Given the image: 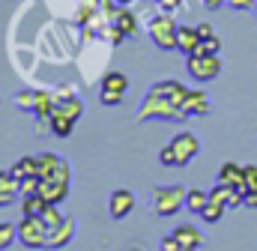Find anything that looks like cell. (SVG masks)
I'll return each instance as SVG.
<instances>
[{"mask_svg": "<svg viewBox=\"0 0 257 251\" xmlns=\"http://www.w3.org/2000/svg\"><path fill=\"white\" fill-rule=\"evenodd\" d=\"M138 120L141 123H150V120H186V111L180 105H174L168 96H162L159 90H147L144 99H141V108H138Z\"/></svg>", "mask_w": 257, "mask_h": 251, "instance_id": "cell-1", "label": "cell"}, {"mask_svg": "<svg viewBox=\"0 0 257 251\" xmlns=\"http://www.w3.org/2000/svg\"><path fill=\"white\" fill-rule=\"evenodd\" d=\"M186 194H189V188L183 186H156L153 194H150V206H153L156 215L168 218V215H177L186 206Z\"/></svg>", "mask_w": 257, "mask_h": 251, "instance_id": "cell-2", "label": "cell"}, {"mask_svg": "<svg viewBox=\"0 0 257 251\" xmlns=\"http://www.w3.org/2000/svg\"><path fill=\"white\" fill-rule=\"evenodd\" d=\"M177 30H180V24H177V18L171 12L153 15L150 24H147V33H150V39H153V45L159 51H174L177 48Z\"/></svg>", "mask_w": 257, "mask_h": 251, "instance_id": "cell-3", "label": "cell"}, {"mask_svg": "<svg viewBox=\"0 0 257 251\" xmlns=\"http://www.w3.org/2000/svg\"><path fill=\"white\" fill-rule=\"evenodd\" d=\"M126 93H128V75L117 72V69L102 75V84H99V102L102 105L114 108V105H120L126 99Z\"/></svg>", "mask_w": 257, "mask_h": 251, "instance_id": "cell-4", "label": "cell"}, {"mask_svg": "<svg viewBox=\"0 0 257 251\" xmlns=\"http://www.w3.org/2000/svg\"><path fill=\"white\" fill-rule=\"evenodd\" d=\"M18 242L27 245V248H45L48 245V224L42 218L21 215V221H18Z\"/></svg>", "mask_w": 257, "mask_h": 251, "instance_id": "cell-5", "label": "cell"}, {"mask_svg": "<svg viewBox=\"0 0 257 251\" xmlns=\"http://www.w3.org/2000/svg\"><path fill=\"white\" fill-rule=\"evenodd\" d=\"M186 69L194 81H212L221 75L224 63L218 54H192V57H186Z\"/></svg>", "mask_w": 257, "mask_h": 251, "instance_id": "cell-6", "label": "cell"}, {"mask_svg": "<svg viewBox=\"0 0 257 251\" xmlns=\"http://www.w3.org/2000/svg\"><path fill=\"white\" fill-rule=\"evenodd\" d=\"M36 159H39V171H36L39 180H63V183L72 180V174H69V162L60 159L57 153H39Z\"/></svg>", "mask_w": 257, "mask_h": 251, "instance_id": "cell-7", "label": "cell"}, {"mask_svg": "<svg viewBox=\"0 0 257 251\" xmlns=\"http://www.w3.org/2000/svg\"><path fill=\"white\" fill-rule=\"evenodd\" d=\"M171 150H174V156H177V168H186L194 156L200 153V138H197L194 132H177V135L171 138Z\"/></svg>", "mask_w": 257, "mask_h": 251, "instance_id": "cell-8", "label": "cell"}, {"mask_svg": "<svg viewBox=\"0 0 257 251\" xmlns=\"http://www.w3.org/2000/svg\"><path fill=\"white\" fill-rule=\"evenodd\" d=\"M132 209H135V191L132 188H114L111 197H108V215L114 221H120V218H126Z\"/></svg>", "mask_w": 257, "mask_h": 251, "instance_id": "cell-9", "label": "cell"}, {"mask_svg": "<svg viewBox=\"0 0 257 251\" xmlns=\"http://www.w3.org/2000/svg\"><path fill=\"white\" fill-rule=\"evenodd\" d=\"M75 230H78V227H75V218L66 215L57 227L48 230V245H45V248H66V245L75 239Z\"/></svg>", "mask_w": 257, "mask_h": 251, "instance_id": "cell-10", "label": "cell"}, {"mask_svg": "<svg viewBox=\"0 0 257 251\" xmlns=\"http://www.w3.org/2000/svg\"><path fill=\"white\" fill-rule=\"evenodd\" d=\"M215 183H224V186L233 188H245V165H236V162H224L218 168V180ZM248 191V188H245Z\"/></svg>", "mask_w": 257, "mask_h": 251, "instance_id": "cell-11", "label": "cell"}, {"mask_svg": "<svg viewBox=\"0 0 257 251\" xmlns=\"http://www.w3.org/2000/svg\"><path fill=\"white\" fill-rule=\"evenodd\" d=\"M153 90H159L162 96H168L174 105H180L183 108V102H186V96H189V87L183 84V81H174V78H165V81H156L153 84Z\"/></svg>", "mask_w": 257, "mask_h": 251, "instance_id": "cell-12", "label": "cell"}, {"mask_svg": "<svg viewBox=\"0 0 257 251\" xmlns=\"http://www.w3.org/2000/svg\"><path fill=\"white\" fill-rule=\"evenodd\" d=\"M177 239H180V245H183V251H197L206 239H203V233L194 227V224H177L174 230H171Z\"/></svg>", "mask_w": 257, "mask_h": 251, "instance_id": "cell-13", "label": "cell"}, {"mask_svg": "<svg viewBox=\"0 0 257 251\" xmlns=\"http://www.w3.org/2000/svg\"><path fill=\"white\" fill-rule=\"evenodd\" d=\"M197 45H200L197 27H192V24H180V30H177V51H183L186 57H192L194 51H197Z\"/></svg>", "mask_w": 257, "mask_h": 251, "instance_id": "cell-14", "label": "cell"}, {"mask_svg": "<svg viewBox=\"0 0 257 251\" xmlns=\"http://www.w3.org/2000/svg\"><path fill=\"white\" fill-rule=\"evenodd\" d=\"M183 111L186 117H200V114H209V96L203 90H189L186 102H183Z\"/></svg>", "mask_w": 257, "mask_h": 251, "instance_id": "cell-15", "label": "cell"}, {"mask_svg": "<svg viewBox=\"0 0 257 251\" xmlns=\"http://www.w3.org/2000/svg\"><path fill=\"white\" fill-rule=\"evenodd\" d=\"M39 194L48 203H63L69 197V183H63V180H42L39 183Z\"/></svg>", "mask_w": 257, "mask_h": 251, "instance_id": "cell-16", "label": "cell"}, {"mask_svg": "<svg viewBox=\"0 0 257 251\" xmlns=\"http://www.w3.org/2000/svg\"><path fill=\"white\" fill-rule=\"evenodd\" d=\"M54 111H60L66 117H72L75 123L81 120V114H84V99H78L75 93H69V96H54Z\"/></svg>", "mask_w": 257, "mask_h": 251, "instance_id": "cell-17", "label": "cell"}, {"mask_svg": "<svg viewBox=\"0 0 257 251\" xmlns=\"http://www.w3.org/2000/svg\"><path fill=\"white\" fill-rule=\"evenodd\" d=\"M111 24L120 27L126 36H135V33H138V15H135L128 6H117V12L111 15Z\"/></svg>", "mask_w": 257, "mask_h": 251, "instance_id": "cell-18", "label": "cell"}, {"mask_svg": "<svg viewBox=\"0 0 257 251\" xmlns=\"http://www.w3.org/2000/svg\"><path fill=\"white\" fill-rule=\"evenodd\" d=\"M36 171H39V159L36 156H21L12 168H9V174L15 177V180H27V177H36Z\"/></svg>", "mask_w": 257, "mask_h": 251, "instance_id": "cell-19", "label": "cell"}, {"mask_svg": "<svg viewBox=\"0 0 257 251\" xmlns=\"http://www.w3.org/2000/svg\"><path fill=\"white\" fill-rule=\"evenodd\" d=\"M18 194V180L9 174V171H0V206H9Z\"/></svg>", "mask_w": 257, "mask_h": 251, "instance_id": "cell-20", "label": "cell"}, {"mask_svg": "<svg viewBox=\"0 0 257 251\" xmlns=\"http://www.w3.org/2000/svg\"><path fill=\"white\" fill-rule=\"evenodd\" d=\"M48 200L42 194H30V197H21V215H30V218H42Z\"/></svg>", "mask_w": 257, "mask_h": 251, "instance_id": "cell-21", "label": "cell"}, {"mask_svg": "<svg viewBox=\"0 0 257 251\" xmlns=\"http://www.w3.org/2000/svg\"><path fill=\"white\" fill-rule=\"evenodd\" d=\"M48 123H51V135H57V138H69L72 129H75V120L66 117V114H60V111H54V114L48 117Z\"/></svg>", "mask_w": 257, "mask_h": 251, "instance_id": "cell-22", "label": "cell"}, {"mask_svg": "<svg viewBox=\"0 0 257 251\" xmlns=\"http://www.w3.org/2000/svg\"><path fill=\"white\" fill-rule=\"evenodd\" d=\"M33 114H36V117H51V114H54V96H51V93H45V90H36Z\"/></svg>", "mask_w": 257, "mask_h": 251, "instance_id": "cell-23", "label": "cell"}, {"mask_svg": "<svg viewBox=\"0 0 257 251\" xmlns=\"http://www.w3.org/2000/svg\"><path fill=\"white\" fill-rule=\"evenodd\" d=\"M209 203V191H200V188H189V194H186V209L194 212V215H200V209Z\"/></svg>", "mask_w": 257, "mask_h": 251, "instance_id": "cell-24", "label": "cell"}, {"mask_svg": "<svg viewBox=\"0 0 257 251\" xmlns=\"http://www.w3.org/2000/svg\"><path fill=\"white\" fill-rule=\"evenodd\" d=\"M224 209H227L224 203H215V200H209V203L200 209V218H203L206 224H218V221L224 218Z\"/></svg>", "mask_w": 257, "mask_h": 251, "instance_id": "cell-25", "label": "cell"}, {"mask_svg": "<svg viewBox=\"0 0 257 251\" xmlns=\"http://www.w3.org/2000/svg\"><path fill=\"white\" fill-rule=\"evenodd\" d=\"M12 242H18V224L0 221V251H6Z\"/></svg>", "mask_w": 257, "mask_h": 251, "instance_id": "cell-26", "label": "cell"}, {"mask_svg": "<svg viewBox=\"0 0 257 251\" xmlns=\"http://www.w3.org/2000/svg\"><path fill=\"white\" fill-rule=\"evenodd\" d=\"M63 218H66V215L60 212V203H48V206H45V212H42V221L48 224V230H51V227H57Z\"/></svg>", "mask_w": 257, "mask_h": 251, "instance_id": "cell-27", "label": "cell"}, {"mask_svg": "<svg viewBox=\"0 0 257 251\" xmlns=\"http://www.w3.org/2000/svg\"><path fill=\"white\" fill-rule=\"evenodd\" d=\"M218 51H221V39L218 36H206V39H200L194 54H218Z\"/></svg>", "mask_w": 257, "mask_h": 251, "instance_id": "cell-28", "label": "cell"}, {"mask_svg": "<svg viewBox=\"0 0 257 251\" xmlns=\"http://www.w3.org/2000/svg\"><path fill=\"white\" fill-rule=\"evenodd\" d=\"M39 177H27V180H18V194L21 197H30V194H39Z\"/></svg>", "mask_w": 257, "mask_h": 251, "instance_id": "cell-29", "label": "cell"}, {"mask_svg": "<svg viewBox=\"0 0 257 251\" xmlns=\"http://www.w3.org/2000/svg\"><path fill=\"white\" fill-rule=\"evenodd\" d=\"M33 102H36V90H21V93L15 96V105H18L21 111H30V114H33Z\"/></svg>", "mask_w": 257, "mask_h": 251, "instance_id": "cell-30", "label": "cell"}, {"mask_svg": "<svg viewBox=\"0 0 257 251\" xmlns=\"http://www.w3.org/2000/svg\"><path fill=\"white\" fill-rule=\"evenodd\" d=\"M159 251H183V245H180V239H177L174 233H168V236H162Z\"/></svg>", "mask_w": 257, "mask_h": 251, "instance_id": "cell-31", "label": "cell"}, {"mask_svg": "<svg viewBox=\"0 0 257 251\" xmlns=\"http://www.w3.org/2000/svg\"><path fill=\"white\" fill-rule=\"evenodd\" d=\"M159 162H162L165 168H177V156H174L171 144H168V147H162V153H159Z\"/></svg>", "mask_w": 257, "mask_h": 251, "instance_id": "cell-32", "label": "cell"}, {"mask_svg": "<svg viewBox=\"0 0 257 251\" xmlns=\"http://www.w3.org/2000/svg\"><path fill=\"white\" fill-rule=\"evenodd\" d=\"M227 6H230V9H239V12H248V9L254 12L257 0H227Z\"/></svg>", "mask_w": 257, "mask_h": 251, "instance_id": "cell-33", "label": "cell"}, {"mask_svg": "<svg viewBox=\"0 0 257 251\" xmlns=\"http://www.w3.org/2000/svg\"><path fill=\"white\" fill-rule=\"evenodd\" d=\"M245 188L248 191L257 188V165H245Z\"/></svg>", "mask_w": 257, "mask_h": 251, "instance_id": "cell-34", "label": "cell"}, {"mask_svg": "<svg viewBox=\"0 0 257 251\" xmlns=\"http://www.w3.org/2000/svg\"><path fill=\"white\" fill-rule=\"evenodd\" d=\"M93 6L99 12H105V15H114L117 12V0H93Z\"/></svg>", "mask_w": 257, "mask_h": 251, "instance_id": "cell-35", "label": "cell"}, {"mask_svg": "<svg viewBox=\"0 0 257 251\" xmlns=\"http://www.w3.org/2000/svg\"><path fill=\"white\" fill-rule=\"evenodd\" d=\"M194 27H197V33H200V39L215 36V30H212V24H209V21H200V24H194Z\"/></svg>", "mask_w": 257, "mask_h": 251, "instance_id": "cell-36", "label": "cell"}, {"mask_svg": "<svg viewBox=\"0 0 257 251\" xmlns=\"http://www.w3.org/2000/svg\"><path fill=\"white\" fill-rule=\"evenodd\" d=\"M159 3H162V12H174L183 6V0H159Z\"/></svg>", "mask_w": 257, "mask_h": 251, "instance_id": "cell-37", "label": "cell"}, {"mask_svg": "<svg viewBox=\"0 0 257 251\" xmlns=\"http://www.w3.org/2000/svg\"><path fill=\"white\" fill-rule=\"evenodd\" d=\"M245 206H248V209H257V188L245 194Z\"/></svg>", "mask_w": 257, "mask_h": 251, "instance_id": "cell-38", "label": "cell"}, {"mask_svg": "<svg viewBox=\"0 0 257 251\" xmlns=\"http://www.w3.org/2000/svg\"><path fill=\"white\" fill-rule=\"evenodd\" d=\"M200 3H203L206 9H218V6H221V3H227V0H200Z\"/></svg>", "mask_w": 257, "mask_h": 251, "instance_id": "cell-39", "label": "cell"}, {"mask_svg": "<svg viewBox=\"0 0 257 251\" xmlns=\"http://www.w3.org/2000/svg\"><path fill=\"white\" fill-rule=\"evenodd\" d=\"M132 3H138V0H117V6H132Z\"/></svg>", "mask_w": 257, "mask_h": 251, "instance_id": "cell-40", "label": "cell"}, {"mask_svg": "<svg viewBox=\"0 0 257 251\" xmlns=\"http://www.w3.org/2000/svg\"><path fill=\"white\" fill-rule=\"evenodd\" d=\"M128 251H144V248H128Z\"/></svg>", "mask_w": 257, "mask_h": 251, "instance_id": "cell-41", "label": "cell"}, {"mask_svg": "<svg viewBox=\"0 0 257 251\" xmlns=\"http://www.w3.org/2000/svg\"><path fill=\"white\" fill-rule=\"evenodd\" d=\"M254 15H257V9H254Z\"/></svg>", "mask_w": 257, "mask_h": 251, "instance_id": "cell-42", "label": "cell"}]
</instances>
